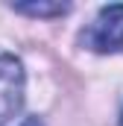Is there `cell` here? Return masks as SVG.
Returning a JSON list of instances; mask_svg holds the SVG:
<instances>
[{"instance_id": "cell-3", "label": "cell", "mask_w": 123, "mask_h": 126, "mask_svg": "<svg viewBox=\"0 0 123 126\" xmlns=\"http://www.w3.org/2000/svg\"><path fill=\"white\" fill-rule=\"evenodd\" d=\"M12 9L21 15H32V18H56V15H64L70 6L67 3H18Z\"/></svg>"}, {"instance_id": "cell-1", "label": "cell", "mask_w": 123, "mask_h": 126, "mask_svg": "<svg viewBox=\"0 0 123 126\" xmlns=\"http://www.w3.org/2000/svg\"><path fill=\"white\" fill-rule=\"evenodd\" d=\"M82 44L97 53H120L123 50V3L100 9L91 27L82 32Z\"/></svg>"}, {"instance_id": "cell-2", "label": "cell", "mask_w": 123, "mask_h": 126, "mask_svg": "<svg viewBox=\"0 0 123 126\" xmlns=\"http://www.w3.org/2000/svg\"><path fill=\"white\" fill-rule=\"evenodd\" d=\"M24 106V64L12 53H0V126Z\"/></svg>"}, {"instance_id": "cell-4", "label": "cell", "mask_w": 123, "mask_h": 126, "mask_svg": "<svg viewBox=\"0 0 123 126\" xmlns=\"http://www.w3.org/2000/svg\"><path fill=\"white\" fill-rule=\"evenodd\" d=\"M21 126H41V120H38V117H30V120H24Z\"/></svg>"}, {"instance_id": "cell-5", "label": "cell", "mask_w": 123, "mask_h": 126, "mask_svg": "<svg viewBox=\"0 0 123 126\" xmlns=\"http://www.w3.org/2000/svg\"><path fill=\"white\" fill-rule=\"evenodd\" d=\"M120 126H123V114H120Z\"/></svg>"}]
</instances>
